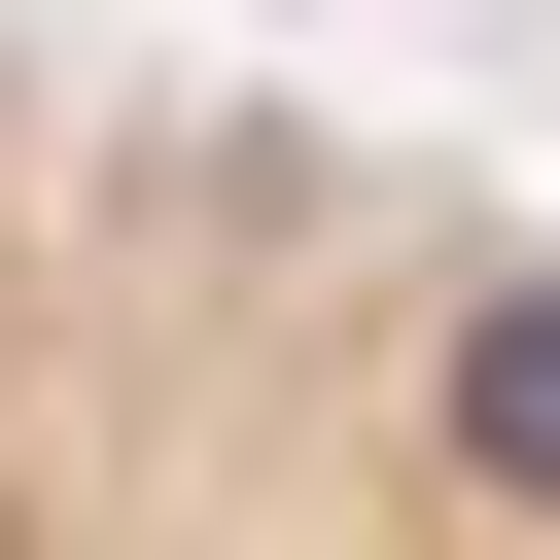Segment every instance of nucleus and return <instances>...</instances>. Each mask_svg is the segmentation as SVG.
I'll return each mask as SVG.
<instances>
[{
  "label": "nucleus",
  "mask_w": 560,
  "mask_h": 560,
  "mask_svg": "<svg viewBox=\"0 0 560 560\" xmlns=\"http://www.w3.org/2000/svg\"><path fill=\"white\" fill-rule=\"evenodd\" d=\"M0 560H560V210L0 35Z\"/></svg>",
  "instance_id": "1"
}]
</instances>
